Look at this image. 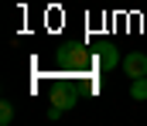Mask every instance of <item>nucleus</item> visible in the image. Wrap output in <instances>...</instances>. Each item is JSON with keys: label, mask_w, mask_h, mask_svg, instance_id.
<instances>
[{"label": "nucleus", "mask_w": 147, "mask_h": 126, "mask_svg": "<svg viewBox=\"0 0 147 126\" xmlns=\"http://www.w3.org/2000/svg\"><path fill=\"white\" fill-rule=\"evenodd\" d=\"M123 72H127L130 79H144V75H147V55H144V51L127 55V58H123Z\"/></svg>", "instance_id": "obj_1"}, {"label": "nucleus", "mask_w": 147, "mask_h": 126, "mask_svg": "<svg viewBox=\"0 0 147 126\" xmlns=\"http://www.w3.org/2000/svg\"><path fill=\"white\" fill-rule=\"evenodd\" d=\"M51 102H55V106L65 113V109H72L75 102H79V92H75L72 85H58V89L51 92Z\"/></svg>", "instance_id": "obj_2"}, {"label": "nucleus", "mask_w": 147, "mask_h": 126, "mask_svg": "<svg viewBox=\"0 0 147 126\" xmlns=\"http://www.w3.org/2000/svg\"><path fill=\"white\" fill-rule=\"evenodd\" d=\"M62 65H69V68H72V65H75V68H82V65H86V55H82L79 48H75V51H72V48H65V51H62Z\"/></svg>", "instance_id": "obj_3"}, {"label": "nucleus", "mask_w": 147, "mask_h": 126, "mask_svg": "<svg viewBox=\"0 0 147 126\" xmlns=\"http://www.w3.org/2000/svg\"><path fill=\"white\" fill-rule=\"evenodd\" d=\"M99 65H103V72H110L113 65H116V48H113V44H103V51H99Z\"/></svg>", "instance_id": "obj_4"}, {"label": "nucleus", "mask_w": 147, "mask_h": 126, "mask_svg": "<svg viewBox=\"0 0 147 126\" xmlns=\"http://www.w3.org/2000/svg\"><path fill=\"white\" fill-rule=\"evenodd\" d=\"M130 92H134V99L144 102V99H147V75H144V79H130Z\"/></svg>", "instance_id": "obj_5"}, {"label": "nucleus", "mask_w": 147, "mask_h": 126, "mask_svg": "<svg viewBox=\"0 0 147 126\" xmlns=\"http://www.w3.org/2000/svg\"><path fill=\"white\" fill-rule=\"evenodd\" d=\"M10 119H14V109H10V102H3V106H0V123L7 126Z\"/></svg>", "instance_id": "obj_6"}]
</instances>
